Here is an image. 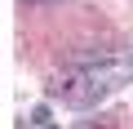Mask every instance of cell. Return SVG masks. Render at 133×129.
Masks as SVG:
<instances>
[{"mask_svg":"<svg viewBox=\"0 0 133 129\" xmlns=\"http://www.w3.org/2000/svg\"><path fill=\"white\" fill-rule=\"evenodd\" d=\"M129 80H133V53H102V58H89L80 67H71L53 85V94L66 107H98L102 98H111Z\"/></svg>","mask_w":133,"mask_h":129,"instance_id":"6da1fadb","label":"cell"},{"mask_svg":"<svg viewBox=\"0 0 133 129\" xmlns=\"http://www.w3.org/2000/svg\"><path fill=\"white\" fill-rule=\"evenodd\" d=\"M22 129H58V125L49 120V111H44V107H36V111H31V120H27Z\"/></svg>","mask_w":133,"mask_h":129,"instance_id":"7a4b0ae2","label":"cell"}]
</instances>
